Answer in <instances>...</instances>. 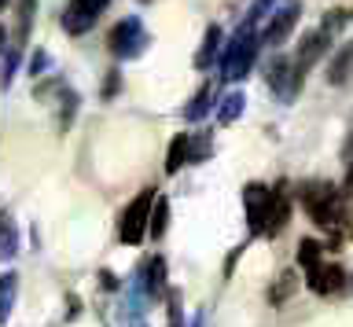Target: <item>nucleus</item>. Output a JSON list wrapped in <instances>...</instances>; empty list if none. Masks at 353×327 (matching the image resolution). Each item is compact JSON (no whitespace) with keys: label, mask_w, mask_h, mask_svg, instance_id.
Instances as JSON below:
<instances>
[{"label":"nucleus","mask_w":353,"mask_h":327,"mask_svg":"<svg viewBox=\"0 0 353 327\" xmlns=\"http://www.w3.org/2000/svg\"><path fill=\"white\" fill-rule=\"evenodd\" d=\"M302 206H305V213H309V221H313V224H320L331 235H339L342 217H346V206H342V191L335 188V184L309 180L302 188Z\"/></svg>","instance_id":"obj_1"},{"label":"nucleus","mask_w":353,"mask_h":327,"mask_svg":"<svg viewBox=\"0 0 353 327\" xmlns=\"http://www.w3.org/2000/svg\"><path fill=\"white\" fill-rule=\"evenodd\" d=\"M258 59V37H254V19L243 23V30L232 37V45L221 56V78L225 81H239L250 74V63Z\"/></svg>","instance_id":"obj_2"},{"label":"nucleus","mask_w":353,"mask_h":327,"mask_svg":"<svg viewBox=\"0 0 353 327\" xmlns=\"http://www.w3.org/2000/svg\"><path fill=\"white\" fill-rule=\"evenodd\" d=\"M151 202H154V191L143 188L137 199H132L125 210H121V221H118V239L125 246H137L143 243V235H148V221H151Z\"/></svg>","instance_id":"obj_3"},{"label":"nucleus","mask_w":353,"mask_h":327,"mask_svg":"<svg viewBox=\"0 0 353 327\" xmlns=\"http://www.w3.org/2000/svg\"><path fill=\"white\" fill-rule=\"evenodd\" d=\"M107 48L114 52L118 59H132V56H140V52L148 48V30H143V23H140L137 15L121 19V23L107 34Z\"/></svg>","instance_id":"obj_4"},{"label":"nucleus","mask_w":353,"mask_h":327,"mask_svg":"<svg viewBox=\"0 0 353 327\" xmlns=\"http://www.w3.org/2000/svg\"><path fill=\"white\" fill-rule=\"evenodd\" d=\"M110 0H70V8L63 12V30L66 34H88L96 26V19L103 15V8Z\"/></svg>","instance_id":"obj_5"},{"label":"nucleus","mask_w":353,"mask_h":327,"mask_svg":"<svg viewBox=\"0 0 353 327\" xmlns=\"http://www.w3.org/2000/svg\"><path fill=\"white\" fill-rule=\"evenodd\" d=\"M265 78H269L272 92L280 96V100H294V92L302 89V78H305V74H298V67H294L291 59L276 56V59H269V67H265Z\"/></svg>","instance_id":"obj_6"},{"label":"nucleus","mask_w":353,"mask_h":327,"mask_svg":"<svg viewBox=\"0 0 353 327\" xmlns=\"http://www.w3.org/2000/svg\"><path fill=\"white\" fill-rule=\"evenodd\" d=\"M298 15H302V4L298 0H283V8L269 19V26H265V45H272V48H280L287 37L294 34V23H298Z\"/></svg>","instance_id":"obj_7"},{"label":"nucleus","mask_w":353,"mask_h":327,"mask_svg":"<svg viewBox=\"0 0 353 327\" xmlns=\"http://www.w3.org/2000/svg\"><path fill=\"white\" fill-rule=\"evenodd\" d=\"M305 283L309 291L324 294V298H331V294H339L342 287H346V272H342V265H331V261H320V265H313L305 272Z\"/></svg>","instance_id":"obj_8"},{"label":"nucleus","mask_w":353,"mask_h":327,"mask_svg":"<svg viewBox=\"0 0 353 327\" xmlns=\"http://www.w3.org/2000/svg\"><path fill=\"white\" fill-rule=\"evenodd\" d=\"M327 45H331V37L324 34V30H313V34H305L302 41H298V52H294V67H298V74H309L313 70V63H320L324 59V52H327Z\"/></svg>","instance_id":"obj_9"},{"label":"nucleus","mask_w":353,"mask_h":327,"mask_svg":"<svg viewBox=\"0 0 353 327\" xmlns=\"http://www.w3.org/2000/svg\"><path fill=\"white\" fill-rule=\"evenodd\" d=\"M269 199H272V188H265V184H247V188H243V202H247V228L254 235H261V228H265Z\"/></svg>","instance_id":"obj_10"},{"label":"nucleus","mask_w":353,"mask_h":327,"mask_svg":"<svg viewBox=\"0 0 353 327\" xmlns=\"http://www.w3.org/2000/svg\"><path fill=\"white\" fill-rule=\"evenodd\" d=\"M287 221H291V199L283 195V184H280V188H272V199H269V213H265L261 235H269V239L280 235Z\"/></svg>","instance_id":"obj_11"},{"label":"nucleus","mask_w":353,"mask_h":327,"mask_svg":"<svg viewBox=\"0 0 353 327\" xmlns=\"http://www.w3.org/2000/svg\"><path fill=\"white\" fill-rule=\"evenodd\" d=\"M294 291H298V272L294 268H283L280 276L272 279V287H269V302L272 305H283L287 298H294Z\"/></svg>","instance_id":"obj_12"},{"label":"nucleus","mask_w":353,"mask_h":327,"mask_svg":"<svg viewBox=\"0 0 353 327\" xmlns=\"http://www.w3.org/2000/svg\"><path fill=\"white\" fill-rule=\"evenodd\" d=\"M350 74H353V45L339 48V56L331 59V67H327V81L331 85H346Z\"/></svg>","instance_id":"obj_13"},{"label":"nucleus","mask_w":353,"mask_h":327,"mask_svg":"<svg viewBox=\"0 0 353 327\" xmlns=\"http://www.w3.org/2000/svg\"><path fill=\"white\" fill-rule=\"evenodd\" d=\"M165 228H170V199L154 195V202H151V221H148V235H151V239H162Z\"/></svg>","instance_id":"obj_14"},{"label":"nucleus","mask_w":353,"mask_h":327,"mask_svg":"<svg viewBox=\"0 0 353 327\" xmlns=\"http://www.w3.org/2000/svg\"><path fill=\"white\" fill-rule=\"evenodd\" d=\"M143 287H148L151 298H159L165 291V257H151L148 265H143Z\"/></svg>","instance_id":"obj_15"},{"label":"nucleus","mask_w":353,"mask_h":327,"mask_svg":"<svg viewBox=\"0 0 353 327\" xmlns=\"http://www.w3.org/2000/svg\"><path fill=\"white\" fill-rule=\"evenodd\" d=\"M217 48H221V26H210V30H206V37H203V48L195 52V67H199V70H206L210 63L217 59Z\"/></svg>","instance_id":"obj_16"},{"label":"nucleus","mask_w":353,"mask_h":327,"mask_svg":"<svg viewBox=\"0 0 353 327\" xmlns=\"http://www.w3.org/2000/svg\"><path fill=\"white\" fill-rule=\"evenodd\" d=\"M15 294H19V276H15V272H4V276H0V324L11 316Z\"/></svg>","instance_id":"obj_17"},{"label":"nucleus","mask_w":353,"mask_h":327,"mask_svg":"<svg viewBox=\"0 0 353 327\" xmlns=\"http://www.w3.org/2000/svg\"><path fill=\"white\" fill-rule=\"evenodd\" d=\"M15 250H19L15 221H11V213H0V257H11Z\"/></svg>","instance_id":"obj_18"},{"label":"nucleus","mask_w":353,"mask_h":327,"mask_svg":"<svg viewBox=\"0 0 353 327\" xmlns=\"http://www.w3.org/2000/svg\"><path fill=\"white\" fill-rule=\"evenodd\" d=\"M188 162V133H176L170 144V155H165V173H176Z\"/></svg>","instance_id":"obj_19"},{"label":"nucleus","mask_w":353,"mask_h":327,"mask_svg":"<svg viewBox=\"0 0 353 327\" xmlns=\"http://www.w3.org/2000/svg\"><path fill=\"white\" fill-rule=\"evenodd\" d=\"M243 107H247V100H243V92H228L225 100H221V107H217V118L221 122H236V118L243 114Z\"/></svg>","instance_id":"obj_20"},{"label":"nucleus","mask_w":353,"mask_h":327,"mask_svg":"<svg viewBox=\"0 0 353 327\" xmlns=\"http://www.w3.org/2000/svg\"><path fill=\"white\" fill-rule=\"evenodd\" d=\"M210 100H214V85H203V89H199V96H195V100H192V103L184 107V118H188V122H199V118L206 114Z\"/></svg>","instance_id":"obj_21"},{"label":"nucleus","mask_w":353,"mask_h":327,"mask_svg":"<svg viewBox=\"0 0 353 327\" xmlns=\"http://www.w3.org/2000/svg\"><path fill=\"white\" fill-rule=\"evenodd\" d=\"M210 147H214V140H210V133L188 136V162H203V158H210Z\"/></svg>","instance_id":"obj_22"},{"label":"nucleus","mask_w":353,"mask_h":327,"mask_svg":"<svg viewBox=\"0 0 353 327\" xmlns=\"http://www.w3.org/2000/svg\"><path fill=\"white\" fill-rule=\"evenodd\" d=\"M298 265H302L305 272L313 265H320V243L316 239H302V243H298Z\"/></svg>","instance_id":"obj_23"},{"label":"nucleus","mask_w":353,"mask_h":327,"mask_svg":"<svg viewBox=\"0 0 353 327\" xmlns=\"http://www.w3.org/2000/svg\"><path fill=\"white\" fill-rule=\"evenodd\" d=\"M350 23V12H331V15H324V23H320V30H324L327 37H335L342 26Z\"/></svg>","instance_id":"obj_24"},{"label":"nucleus","mask_w":353,"mask_h":327,"mask_svg":"<svg viewBox=\"0 0 353 327\" xmlns=\"http://www.w3.org/2000/svg\"><path fill=\"white\" fill-rule=\"evenodd\" d=\"M48 63H52V59H48V52H33V67H30V70H33V74H41L44 67H48Z\"/></svg>","instance_id":"obj_25"},{"label":"nucleus","mask_w":353,"mask_h":327,"mask_svg":"<svg viewBox=\"0 0 353 327\" xmlns=\"http://www.w3.org/2000/svg\"><path fill=\"white\" fill-rule=\"evenodd\" d=\"M346 191L353 195V162H350V173H346Z\"/></svg>","instance_id":"obj_26"},{"label":"nucleus","mask_w":353,"mask_h":327,"mask_svg":"<svg viewBox=\"0 0 353 327\" xmlns=\"http://www.w3.org/2000/svg\"><path fill=\"white\" fill-rule=\"evenodd\" d=\"M0 48H4V30H0Z\"/></svg>","instance_id":"obj_27"},{"label":"nucleus","mask_w":353,"mask_h":327,"mask_svg":"<svg viewBox=\"0 0 353 327\" xmlns=\"http://www.w3.org/2000/svg\"><path fill=\"white\" fill-rule=\"evenodd\" d=\"M4 8H8V0H0V12H4Z\"/></svg>","instance_id":"obj_28"},{"label":"nucleus","mask_w":353,"mask_h":327,"mask_svg":"<svg viewBox=\"0 0 353 327\" xmlns=\"http://www.w3.org/2000/svg\"><path fill=\"white\" fill-rule=\"evenodd\" d=\"M350 239H353V221H350Z\"/></svg>","instance_id":"obj_29"}]
</instances>
